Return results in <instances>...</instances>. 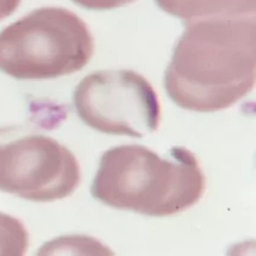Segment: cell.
<instances>
[{
    "mask_svg": "<svg viewBox=\"0 0 256 256\" xmlns=\"http://www.w3.org/2000/svg\"><path fill=\"white\" fill-rule=\"evenodd\" d=\"M29 246V234L17 218L0 212V255L20 256Z\"/></svg>",
    "mask_w": 256,
    "mask_h": 256,
    "instance_id": "cell-7",
    "label": "cell"
},
{
    "mask_svg": "<svg viewBox=\"0 0 256 256\" xmlns=\"http://www.w3.org/2000/svg\"><path fill=\"white\" fill-rule=\"evenodd\" d=\"M162 11L184 24L210 18L255 17L256 0H155Z\"/></svg>",
    "mask_w": 256,
    "mask_h": 256,
    "instance_id": "cell-6",
    "label": "cell"
},
{
    "mask_svg": "<svg viewBox=\"0 0 256 256\" xmlns=\"http://www.w3.org/2000/svg\"><path fill=\"white\" fill-rule=\"evenodd\" d=\"M22 0H0V20L11 16L20 5Z\"/></svg>",
    "mask_w": 256,
    "mask_h": 256,
    "instance_id": "cell-9",
    "label": "cell"
},
{
    "mask_svg": "<svg viewBox=\"0 0 256 256\" xmlns=\"http://www.w3.org/2000/svg\"><path fill=\"white\" fill-rule=\"evenodd\" d=\"M164 73L167 94L181 108L216 112L250 93L256 79L255 17L185 24Z\"/></svg>",
    "mask_w": 256,
    "mask_h": 256,
    "instance_id": "cell-1",
    "label": "cell"
},
{
    "mask_svg": "<svg viewBox=\"0 0 256 256\" xmlns=\"http://www.w3.org/2000/svg\"><path fill=\"white\" fill-rule=\"evenodd\" d=\"M79 118L99 132L141 138L158 129L160 100L141 74L99 70L80 81L73 96Z\"/></svg>",
    "mask_w": 256,
    "mask_h": 256,
    "instance_id": "cell-5",
    "label": "cell"
},
{
    "mask_svg": "<svg viewBox=\"0 0 256 256\" xmlns=\"http://www.w3.org/2000/svg\"><path fill=\"white\" fill-rule=\"evenodd\" d=\"M73 2L87 10L105 11L122 8V6L136 2V0H73Z\"/></svg>",
    "mask_w": 256,
    "mask_h": 256,
    "instance_id": "cell-8",
    "label": "cell"
},
{
    "mask_svg": "<svg viewBox=\"0 0 256 256\" xmlns=\"http://www.w3.org/2000/svg\"><path fill=\"white\" fill-rule=\"evenodd\" d=\"M205 186L202 170L188 149L173 146L161 158L146 146L128 144L102 154L90 193L118 210L168 217L196 205Z\"/></svg>",
    "mask_w": 256,
    "mask_h": 256,
    "instance_id": "cell-2",
    "label": "cell"
},
{
    "mask_svg": "<svg viewBox=\"0 0 256 256\" xmlns=\"http://www.w3.org/2000/svg\"><path fill=\"white\" fill-rule=\"evenodd\" d=\"M94 54V40L79 16L64 8L30 12L0 32V72L18 80L76 73Z\"/></svg>",
    "mask_w": 256,
    "mask_h": 256,
    "instance_id": "cell-3",
    "label": "cell"
},
{
    "mask_svg": "<svg viewBox=\"0 0 256 256\" xmlns=\"http://www.w3.org/2000/svg\"><path fill=\"white\" fill-rule=\"evenodd\" d=\"M80 166L67 146L28 128H0V191L30 202H49L72 196Z\"/></svg>",
    "mask_w": 256,
    "mask_h": 256,
    "instance_id": "cell-4",
    "label": "cell"
}]
</instances>
